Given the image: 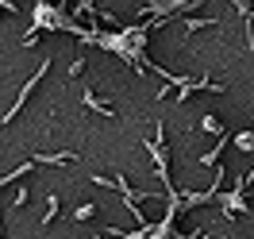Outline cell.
<instances>
[{"label":"cell","instance_id":"cell-3","mask_svg":"<svg viewBox=\"0 0 254 239\" xmlns=\"http://www.w3.org/2000/svg\"><path fill=\"white\" fill-rule=\"evenodd\" d=\"M85 108H93V112H100V116H116V112L108 108V104H100L93 93H85Z\"/></svg>","mask_w":254,"mask_h":239},{"label":"cell","instance_id":"cell-5","mask_svg":"<svg viewBox=\"0 0 254 239\" xmlns=\"http://www.w3.org/2000/svg\"><path fill=\"white\" fill-rule=\"evenodd\" d=\"M93 212H96V205H77L73 208V220H89Z\"/></svg>","mask_w":254,"mask_h":239},{"label":"cell","instance_id":"cell-6","mask_svg":"<svg viewBox=\"0 0 254 239\" xmlns=\"http://www.w3.org/2000/svg\"><path fill=\"white\" fill-rule=\"evenodd\" d=\"M216 23H220V19H185L189 31H196V27H216Z\"/></svg>","mask_w":254,"mask_h":239},{"label":"cell","instance_id":"cell-9","mask_svg":"<svg viewBox=\"0 0 254 239\" xmlns=\"http://www.w3.org/2000/svg\"><path fill=\"white\" fill-rule=\"evenodd\" d=\"M27 197H31V193H27V189H19V193H16V201H12V205H16V208H23V205H27Z\"/></svg>","mask_w":254,"mask_h":239},{"label":"cell","instance_id":"cell-4","mask_svg":"<svg viewBox=\"0 0 254 239\" xmlns=\"http://www.w3.org/2000/svg\"><path fill=\"white\" fill-rule=\"evenodd\" d=\"M200 128H204V131H212V135H220V139L227 135V131H223V124L216 120V116H204V120H200Z\"/></svg>","mask_w":254,"mask_h":239},{"label":"cell","instance_id":"cell-7","mask_svg":"<svg viewBox=\"0 0 254 239\" xmlns=\"http://www.w3.org/2000/svg\"><path fill=\"white\" fill-rule=\"evenodd\" d=\"M54 216H58V197H50V208H47V212H43V224H50V220H54Z\"/></svg>","mask_w":254,"mask_h":239},{"label":"cell","instance_id":"cell-1","mask_svg":"<svg viewBox=\"0 0 254 239\" xmlns=\"http://www.w3.org/2000/svg\"><path fill=\"white\" fill-rule=\"evenodd\" d=\"M65 162H77V151L69 155V151H62V155H35V166H65Z\"/></svg>","mask_w":254,"mask_h":239},{"label":"cell","instance_id":"cell-8","mask_svg":"<svg viewBox=\"0 0 254 239\" xmlns=\"http://www.w3.org/2000/svg\"><path fill=\"white\" fill-rule=\"evenodd\" d=\"M81 70H85V58H73V66H69V78H77Z\"/></svg>","mask_w":254,"mask_h":239},{"label":"cell","instance_id":"cell-2","mask_svg":"<svg viewBox=\"0 0 254 239\" xmlns=\"http://www.w3.org/2000/svg\"><path fill=\"white\" fill-rule=\"evenodd\" d=\"M235 147L243 151V155H251V151H254V131H239V135H235Z\"/></svg>","mask_w":254,"mask_h":239},{"label":"cell","instance_id":"cell-10","mask_svg":"<svg viewBox=\"0 0 254 239\" xmlns=\"http://www.w3.org/2000/svg\"><path fill=\"white\" fill-rule=\"evenodd\" d=\"M8 8H12V12H16V4H12V0H0V16H4V12H8Z\"/></svg>","mask_w":254,"mask_h":239}]
</instances>
